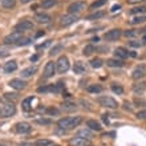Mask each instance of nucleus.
<instances>
[{"label": "nucleus", "mask_w": 146, "mask_h": 146, "mask_svg": "<svg viewBox=\"0 0 146 146\" xmlns=\"http://www.w3.org/2000/svg\"><path fill=\"white\" fill-rule=\"evenodd\" d=\"M49 45H52V40H46L45 42H42V44H38L36 48H37V49H45V48H48Z\"/></svg>", "instance_id": "nucleus-42"}, {"label": "nucleus", "mask_w": 146, "mask_h": 146, "mask_svg": "<svg viewBox=\"0 0 146 146\" xmlns=\"http://www.w3.org/2000/svg\"><path fill=\"white\" fill-rule=\"evenodd\" d=\"M45 110H46V113L50 115H58V113H60L58 109H56V108H46Z\"/></svg>", "instance_id": "nucleus-44"}, {"label": "nucleus", "mask_w": 146, "mask_h": 146, "mask_svg": "<svg viewBox=\"0 0 146 146\" xmlns=\"http://www.w3.org/2000/svg\"><path fill=\"white\" fill-rule=\"evenodd\" d=\"M104 16H105V12H104V11H97V12H94V13H92V15L86 16V20L92 21V20L101 19V17H104Z\"/></svg>", "instance_id": "nucleus-29"}, {"label": "nucleus", "mask_w": 146, "mask_h": 146, "mask_svg": "<svg viewBox=\"0 0 146 146\" xmlns=\"http://www.w3.org/2000/svg\"><path fill=\"white\" fill-rule=\"evenodd\" d=\"M21 38H23V32L15 31V32H12V33H9L8 36H5L4 42L5 44H17Z\"/></svg>", "instance_id": "nucleus-6"}, {"label": "nucleus", "mask_w": 146, "mask_h": 146, "mask_svg": "<svg viewBox=\"0 0 146 146\" xmlns=\"http://www.w3.org/2000/svg\"><path fill=\"white\" fill-rule=\"evenodd\" d=\"M16 113V106L13 102H5V104L1 105V113L0 115L7 118V117H12V115Z\"/></svg>", "instance_id": "nucleus-5"}, {"label": "nucleus", "mask_w": 146, "mask_h": 146, "mask_svg": "<svg viewBox=\"0 0 146 146\" xmlns=\"http://www.w3.org/2000/svg\"><path fill=\"white\" fill-rule=\"evenodd\" d=\"M65 85L62 82H57V84H53V85H45V86H40L37 88V93H60L64 90Z\"/></svg>", "instance_id": "nucleus-2"}, {"label": "nucleus", "mask_w": 146, "mask_h": 146, "mask_svg": "<svg viewBox=\"0 0 146 146\" xmlns=\"http://www.w3.org/2000/svg\"><path fill=\"white\" fill-rule=\"evenodd\" d=\"M73 72L76 74H85L86 73V68L81 61H76L74 65H73Z\"/></svg>", "instance_id": "nucleus-22"}, {"label": "nucleus", "mask_w": 146, "mask_h": 146, "mask_svg": "<svg viewBox=\"0 0 146 146\" xmlns=\"http://www.w3.org/2000/svg\"><path fill=\"white\" fill-rule=\"evenodd\" d=\"M36 125H42V126H46V125H52L53 121L50 118H40V119H35Z\"/></svg>", "instance_id": "nucleus-32"}, {"label": "nucleus", "mask_w": 146, "mask_h": 146, "mask_svg": "<svg viewBox=\"0 0 146 146\" xmlns=\"http://www.w3.org/2000/svg\"><path fill=\"white\" fill-rule=\"evenodd\" d=\"M114 56L115 58H119V60H123V58L129 57V52H127L125 48L119 46V48H115L114 49Z\"/></svg>", "instance_id": "nucleus-18"}, {"label": "nucleus", "mask_w": 146, "mask_h": 146, "mask_svg": "<svg viewBox=\"0 0 146 146\" xmlns=\"http://www.w3.org/2000/svg\"><path fill=\"white\" fill-rule=\"evenodd\" d=\"M5 98L9 100V102H13V101H16L19 98V96L16 93H5Z\"/></svg>", "instance_id": "nucleus-40"}, {"label": "nucleus", "mask_w": 146, "mask_h": 146, "mask_svg": "<svg viewBox=\"0 0 146 146\" xmlns=\"http://www.w3.org/2000/svg\"><path fill=\"white\" fill-rule=\"evenodd\" d=\"M69 68H70V64H69V60H68L66 56H61V57L57 60V62H56V70H57V73H60V74L66 73L69 70Z\"/></svg>", "instance_id": "nucleus-4"}, {"label": "nucleus", "mask_w": 146, "mask_h": 146, "mask_svg": "<svg viewBox=\"0 0 146 146\" xmlns=\"http://www.w3.org/2000/svg\"><path fill=\"white\" fill-rule=\"evenodd\" d=\"M54 73H56V62L48 61L45 64V68H44V77H45V78L53 77Z\"/></svg>", "instance_id": "nucleus-10"}, {"label": "nucleus", "mask_w": 146, "mask_h": 146, "mask_svg": "<svg viewBox=\"0 0 146 146\" xmlns=\"http://www.w3.org/2000/svg\"><path fill=\"white\" fill-rule=\"evenodd\" d=\"M7 56H9V49L5 46H0V58L7 57Z\"/></svg>", "instance_id": "nucleus-41"}, {"label": "nucleus", "mask_w": 146, "mask_h": 146, "mask_svg": "<svg viewBox=\"0 0 146 146\" xmlns=\"http://www.w3.org/2000/svg\"><path fill=\"white\" fill-rule=\"evenodd\" d=\"M61 109L64 111H74L77 109V105L72 101H64L61 104Z\"/></svg>", "instance_id": "nucleus-24"}, {"label": "nucleus", "mask_w": 146, "mask_h": 146, "mask_svg": "<svg viewBox=\"0 0 146 146\" xmlns=\"http://www.w3.org/2000/svg\"><path fill=\"white\" fill-rule=\"evenodd\" d=\"M121 36H122V31L118 29V28H114V29H110V31L106 32L104 35V38L106 41H115V40H118Z\"/></svg>", "instance_id": "nucleus-7"}, {"label": "nucleus", "mask_w": 146, "mask_h": 146, "mask_svg": "<svg viewBox=\"0 0 146 146\" xmlns=\"http://www.w3.org/2000/svg\"><path fill=\"white\" fill-rule=\"evenodd\" d=\"M86 90H88L89 93H101L104 90V88L98 84H93V85H89L88 88H86Z\"/></svg>", "instance_id": "nucleus-28"}, {"label": "nucleus", "mask_w": 146, "mask_h": 146, "mask_svg": "<svg viewBox=\"0 0 146 146\" xmlns=\"http://www.w3.org/2000/svg\"><path fill=\"white\" fill-rule=\"evenodd\" d=\"M81 122H82V118L77 115V117H64V118H60L57 121V125L60 129L68 130V129H74Z\"/></svg>", "instance_id": "nucleus-1"}, {"label": "nucleus", "mask_w": 146, "mask_h": 146, "mask_svg": "<svg viewBox=\"0 0 146 146\" xmlns=\"http://www.w3.org/2000/svg\"><path fill=\"white\" fill-rule=\"evenodd\" d=\"M93 52H96V48H94V45H92V44L86 45L84 49H82V53H84V56H90Z\"/></svg>", "instance_id": "nucleus-35"}, {"label": "nucleus", "mask_w": 146, "mask_h": 146, "mask_svg": "<svg viewBox=\"0 0 146 146\" xmlns=\"http://www.w3.org/2000/svg\"><path fill=\"white\" fill-rule=\"evenodd\" d=\"M145 76H146V65H143V64L138 65L133 70V73H131V77H133L134 80H141V78H143Z\"/></svg>", "instance_id": "nucleus-11"}, {"label": "nucleus", "mask_w": 146, "mask_h": 146, "mask_svg": "<svg viewBox=\"0 0 146 146\" xmlns=\"http://www.w3.org/2000/svg\"><path fill=\"white\" fill-rule=\"evenodd\" d=\"M106 1H108V0H96L94 3L90 4V9H97V8L102 7L104 4H106Z\"/></svg>", "instance_id": "nucleus-38"}, {"label": "nucleus", "mask_w": 146, "mask_h": 146, "mask_svg": "<svg viewBox=\"0 0 146 146\" xmlns=\"http://www.w3.org/2000/svg\"><path fill=\"white\" fill-rule=\"evenodd\" d=\"M37 72V66H28L25 69L21 70V76L23 77H31Z\"/></svg>", "instance_id": "nucleus-25"}, {"label": "nucleus", "mask_w": 146, "mask_h": 146, "mask_svg": "<svg viewBox=\"0 0 146 146\" xmlns=\"http://www.w3.org/2000/svg\"><path fill=\"white\" fill-rule=\"evenodd\" d=\"M1 5L5 9H11V8H13L16 5V1L15 0H1Z\"/></svg>", "instance_id": "nucleus-31"}, {"label": "nucleus", "mask_w": 146, "mask_h": 146, "mask_svg": "<svg viewBox=\"0 0 146 146\" xmlns=\"http://www.w3.org/2000/svg\"><path fill=\"white\" fill-rule=\"evenodd\" d=\"M70 146H92L90 141L85 138H80V137H76V138L70 139Z\"/></svg>", "instance_id": "nucleus-15"}, {"label": "nucleus", "mask_w": 146, "mask_h": 146, "mask_svg": "<svg viewBox=\"0 0 146 146\" xmlns=\"http://www.w3.org/2000/svg\"><path fill=\"white\" fill-rule=\"evenodd\" d=\"M77 137H80V138H85V139H90L92 138V133H90L88 129H81V130L77 131Z\"/></svg>", "instance_id": "nucleus-27"}, {"label": "nucleus", "mask_w": 146, "mask_h": 146, "mask_svg": "<svg viewBox=\"0 0 146 146\" xmlns=\"http://www.w3.org/2000/svg\"><path fill=\"white\" fill-rule=\"evenodd\" d=\"M123 108L126 109V110H131V106H130V104H129L127 101H126V102H125V106H123Z\"/></svg>", "instance_id": "nucleus-50"}, {"label": "nucleus", "mask_w": 146, "mask_h": 146, "mask_svg": "<svg viewBox=\"0 0 146 146\" xmlns=\"http://www.w3.org/2000/svg\"><path fill=\"white\" fill-rule=\"evenodd\" d=\"M9 85H11V88L16 89V90H21V89H24L27 86V82L23 81L21 78H12L9 81Z\"/></svg>", "instance_id": "nucleus-14"}, {"label": "nucleus", "mask_w": 146, "mask_h": 146, "mask_svg": "<svg viewBox=\"0 0 146 146\" xmlns=\"http://www.w3.org/2000/svg\"><path fill=\"white\" fill-rule=\"evenodd\" d=\"M62 50V45L61 44H57V45H54L52 49H50V52H49V56H56L57 53H60Z\"/></svg>", "instance_id": "nucleus-39"}, {"label": "nucleus", "mask_w": 146, "mask_h": 146, "mask_svg": "<svg viewBox=\"0 0 146 146\" xmlns=\"http://www.w3.org/2000/svg\"><path fill=\"white\" fill-rule=\"evenodd\" d=\"M145 117H146V110H143V111H138V113H137V118L142 119V118H145Z\"/></svg>", "instance_id": "nucleus-47"}, {"label": "nucleus", "mask_w": 146, "mask_h": 146, "mask_svg": "<svg viewBox=\"0 0 146 146\" xmlns=\"http://www.w3.org/2000/svg\"><path fill=\"white\" fill-rule=\"evenodd\" d=\"M15 130L17 131V133H20V134H27V133H29V131L32 130V126L29 125L28 122H17L15 125Z\"/></svg>", "instance_id": "nucleus-13"}, {"label": "nucleus", "mask_w": 146, "mask_h": 146, "mask_svg": "<svg viewBox=\"0 0 146 146\" xmlns=\"http://www.w3.org/2000/svg\"><path fill=\"white\" fill-rule=\"evenodd\" d=\"M106 65L110 68H121L125 65V62L119 58H109V60H106Z\"/></svg>", "instance_id": "nucleus-19"}, {"label": "nucleus", "mask_w": 146, "mask_h": 146, "mask_svg": "<svg viewBox=\"0 0 146 146\" xmlns=\"http://www.w3.org/2000/svg\"><path fill=\"white\" fill-rule=\"evenodd\" d=\"M33 101H36V97H27L25 100H23V102H21V108H23V110L31 111L32 109H33V105H32Z\"/></svg>", "instance_id": "nucleus-16"}, {"label": "nucleus", "mask_w": 146, "mask_h": 146, "mask_svg": "<svg viewBox=\"0 0 146 146\" xmlns=\"http://www.w3.org/2000/svg\"><path fill=\"white\" fill-rule=\"evenodd\" d=\"M145 21H146V16L138 15V16H135V17H133L129 23H130L131 25H137V24H142V23H145Z\"/></svg>", "instance_id": "nucleus-26"}, {"label": "nucleus", "mask_w": 146, "mask_h": 146, "mask_svg": "<svg viewBox=\"0 0 146 146\" xmlns=\"http://www.w3.org/2000/svg\"><path fill=\"white\" fill-rule=\"evenodd\" d=\"M52 146H53V145H52ZM54 146H58V145H54Z\"/></svg>", "instance_id": "nucleus-56"}, {"label": "nucleus", "mask_w": 146, "mask_h": 146, "mask_svg": "<svg viewBox=\"0 0 146 146\" xmlns=\"http://www.w3.org/2000/svg\"><path fill=\"white\" fill-rule=\"evenodd\" d=\"M31 42H32L31 38H21V40H20V41L17 42L16 45H19V46H24V45H29Z\"/></svg>", "instance_id": "nucleus-43"}, {"label": "nucleus", "mask_w": 146, "mask_h": 146, "mask_svg": "<svg viewBox=\"0 0 146 146\" xmlns=\"http://www.w3.org/2000/svg\"><path fill=\"white\" fill-rule=\"evenodd\" d=\"M0 146H4V145H0Z\"/></svg>", "instance_id": "nucleus-57"}, {"label": "nucleus", "mask_w": 146, "mask_h": 146, "mask_svg": "<svg viewBox=\"0 0 146 146\" xmlns=\"http://www.w3.org/2000/svg\"><path fill=\"white\" fill-rule=\"evenodd\" d=\"M42 35H44V32H38V33H36V37H40Z\"/></svg>", "instance_id": "nucleus-53"}, {"label": "nucleus", "mask_w": 146, "mask_h": 146, "mask_svg": "<svg viewBox=\"0 0 146 146\" xmlns=\"http://www.w3.org/2000/svg\"><path fill=\"white\" fill-rule=\"evenodd\" d=\"M102 65H104V61H102L101 58H93L92 61H90V66H92V68H96V69L101 68Z\"/></svg>", "instance_id": "nucleus-37"}, {"label": "nucleus", "mask_w": 146, "mask_h": 146, "mask_svg": "<svg viewBox=\"0 0 146 146\" xmlns=\"http://www.w3.org/2000/svg\"><path fill=\"white\" fill-rule=\"evenodd\" d=\"M123 35L126 36V37H134V36H137L138 35V32L137 31H134V29H130V31H126Z\"/></svg>", "instance_id": "nucleus-45"}, {"label": "nucleus", "mask_w": 146, "mask_h": 146, "mask_svg": "<svg viewBox=\"0 0 146 146\" xmlns=\"http://www.w3.org/2000/svg\"><path fill=\"white\" fill-rule=\"evenodd\" d=\"M23 3H28V1H31V0H21Z\"/></svg>", "instance_id": "nucleus-54"}, {"label": "nucleus", "mask_w": 146, "mask_h": 146, "mask_svg": "<svg viewBox=\"0 0 146 146\" xmlns=\"http://www.w3.org/2000/svg\"><path fill=\"white\" fill-rule=\"evenodd\" d=\"M57 4V0H42L41 1V7L48 9V8H52L53 5Z\"/></svg>", "instance_id": "nucleus-30"}, {"label": "nucleus", "mask_w": 146, "mask_h": 146, "mask_svg": "<svg viewBox=\"0 0 146 146\" xmlns=\"http://www.w3.org/2000/svg\"><path fill=\"white\" fill-rule=\"evenodd\" d=\"M145 90H146V82L145 81H139V82H137V84L133 85V92H134L135 94H142Z\"/></svg>", "instance_id": "nucleus-20"}, {"label": "nucleus", "mask_w": 146, "mask_h": 146, "mask_svg": "<svg viewBox=\"0 0 146 146\" xmlns=\"http://www.w3.org/2000/svg\"><path fill=\"white\" fill-rule=\"evenodd\" d=\"M86 126L90 129V130H94V131H101L102 130V126H101V123L96 119H88L86 121Z\"/></svg>", "instance_id": "nucleus-17"}, {"label": "nucleus", "mask_w": 146, "mask_h": 146, "mask_svg": "<svg viewBox=\"0 0 146 146\" xmlns=\"http://www.w3.org/2000/svg\"><path fill=\"white\" fill-rule=\"evenodd\" d=\"M19 146H33V145H32V143H29V142H20Z\"/></svg>", "instance_id": "nucleus-51"}, {"label": "nucleus", "mask_w": 146, "mask_h": 146, "mask_svg": "<svg viewBox=\"0 0 146 146\" xmlns=\"http://www.w3.org/2000/svg\"><path fill=\"white\" fill-rule=\"evenodd\" d=\"M52 145H53V142L50 139H37L33 143V146H52Z\"/></svg>", "instance_id": "nucleus-33"}, {"label": "nucleus", "mask_w": 146, "mask_h": 146, "mask_svg": "<svg viewBox=\"0 0 146 146\" xmlns=\"http://www.w3.org/2000/svg\"><path fill=\"white\" fill-rule=\"evenodd\" d=\"M78 20V16L77 15H73V13H68V15L62 16L61 17V21H60V24H61L62 27H68V25H72V24H74Z\"/></svg>", "instance_id": "nucleus-9"}, {"label": "nucleus", "mask_w": 146, "mask_h": 146, "mask_svg": "<svg viewBox=\"0 0 146 146\" xmlns=\"http://www.w3.org/2000/svg\"><path fill=\"white\" fill-rule=\"evenodd\" d=\"M145 0H127V3L129 4H138V3H142Z\"/></svg>", "instance_id": "nucleus-48"}, {"label": "nucleus", "mask_w": 146, "mask_h": 146, "mask_svg": "<svg viewBox=\"0 0 146 146\" xmlns=\"http://www.w3.org/2000/svg\"><path fill=\"white\" fill-rule=\"evenodd\" d=\"M97 102L101 105V106H105V108H109V109H117L118 108V102L111 98L109 96H102V97H98L97 98Z\"/></svg>", "instance_id": "nucleus-3"}, {"label": "nucleus", "mask_w": 146, "mask_h": 146, "mask_svg": "<svg viewBox=\"0 0 146 146\" xmlns=\"http://www.w3.org/2000/svg\"><path fill=\"white\" fill-rule=\"evenodd\" d=\"M16 69H17V62L15 60H11V61L5 62V65H4V72L5 73H12V72H15Z\"/></svg>", "instance_id": "nucleus-23"}, {"label": "nucleus", "mask_w": 146, "mask_h": 146, "mask_svg": "<svg viewBox=\"0 0 146 146\" xmlns=\"http://www.w3.org/2000/svg\"><path fill=\"white\" fill-rule=\"evenodd\" d=\"M37 58H38V56H37V54H33V56H32V57H31V61H36Z\"/></svg>", "instance_id": "nucleus-52"}, {"label": "nucleus", "mask_w": 146, "mask_h": 146, "mask_svg": "<svg viewBox=\"0 0 146 146\" xmlns=\"http://www.w3.org/2000/svg\"><path fill=\"white\" fill-rule=\"evenodd\" d=\"M0 113H1V104H0Z\"/></svg>", "instance_id": "nucleus-55"}, {"label": "nucleus", "mask_w": 146, "mask_h": 146, "mask_svg": "<svg viewBox=\"0 0 146 146\" xmlns=\"http://www.w3.org/2000/svg\"><path fill=\"white\" fill-rule=\"evenodd\" d=\"M35 20L40 24H46L52 20V17H50L48 13H37V15L35 16Z\"/></svg>", "instance_id": "nucleus-21"}, {"label": "nucleus", "mask_w": 146, "mask_h": 146, "mask_svg": "<svg viewBox=\"0 0 146 146\" xmlns=\"http://www.w3.org/2000/svg\"><path fill=\"white\" fill-rule=\"evenodd\" d=\"M119 8H121V5H119V4H115V5H113V7H111V12H115V11H118Z\"/></svg>", "instance_id": "nucleus-49"}, {"label": "nucleus", "mask_w": 146, "mask_h": 146, "mask_svg": "<svg viewBox=\"0 0 146 146\" xmlns=\"http://www.w3.org/2000/svg\"><path fill=\"white\" fill-rule=\"evenodd\" d=\"M33 23L32 21H29V20H23V21H20L19 24H16V31L19 32H24V31H31V29H33Z\"/></svg>", "instance_id": "nucleus-12"}, {"label": "nucleus", "mask_w": 146, "mask_h": 146, "mask_svg": "<svg viewBox=\"0 0 146 146\" xmlns=\"http://www.w3.org/2000/svg\"><path fill=\"white\" fill-rule=\"evenodd\" d=\"M111 90H113V93H115V94H123V88L119 84H111Z\"/></svg>", "instance_id": "nucleus-36"}, {"label": "nucleus", "mask_w": 146, "mask_h": 146, "mask_svg": "<svg viewBox=\"0 0 146 146\" xmlns=\"http://www.w3.org/2000/svg\"><path fill=\"white\" fill-rule=\"evenodd\" d=\"M85 8H86V4H85L84 1H74V3H72L69 7H68V11H69V13L77 15V13H80L81 11H84Z\"/></svg>", "instance_id": "nucleus-8"}, {"label": "nucleus", "mask_w": 146, "mask_h": 146, "mask_svg": "<svg viewBox=\"0 0 146 146\" xmlns=\"http://www.w3.org/2000/svg\"><path fill=\"white\" fill-rule=\"evenodd\" d=\"M130 13L131 15H141V13H146V7L142 5V7H135L133 9H130Z\"/></svg>", "instance_id": "nucleus-34"}, {"label": "nucleus", "mask_w": 146, "mask_h": 146, "mask_svg": "<svg viewBox=\"0 0 146 146\" xmlns=\"http://www.w3.org/2000/svg\"><path fill=\"white\" fill-rule=\"evenodd\" d=\"M129 45H130V46H134V48H139V46L142 45V42L135 41V40H131V41H129Z\"/></svg>", "instance_id": "nucleus-46"}]
</instances>
